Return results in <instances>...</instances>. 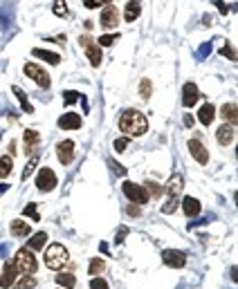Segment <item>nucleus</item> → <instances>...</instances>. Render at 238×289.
Listing matches in <instances>:
<instances>
[{
    "mask_svg": "<svg viewBox=\"0 0 238 289\" xmlns=\"http://www.w3.org/2000/svg\"><path fill=\"white\" fill-rule=\"evenodd\" d=\"M126 148H128V139H126V137H124V139H117V141H115V151H117V153H124Z\"/></svg>",
    "mask_w": 238,
    "mask_h": 289,
    "instance_id": "41",
    "label": "nucleus"
},
{
    "mask_svg": "<svg viewBox=\"0 0 238 289\" xmlns=\"http://www.w3.org/2000/svg\"><path fill=\"white\" fill-rule=\"evenodd\" d=\"M36 164H38V159H36V157H32V159H29V164H27V166H25V170H23V182H25V179H27L32 173H34Z\"/></svg>",
    "mask_w": 238,
    "mask_h": 289,
    "instance_id": "35",
    "label": "nucleus"
},
{
    "mask_svg": "<svg viewBox=\"0 0 238 289\" xmlns=\"http://www.w3.org/2000/svg\"><path fill=\"white\" fill-rule=\"evenodd\" d=\"M47 242V233L45 231H38V233H34V236L29 238V247L27 249H32V251H38V249H43V244Z\"/></svg>",
    "mask_w": 238,
    "mask_h": 289,
    "instance_id": "21",
    "label": "nucleus"
},
{
    "mask_svg": "<svg viewBox=\"0 0 238 289\" xmlns=\"http://www.w3.org/2000/svg\"><path fill=\"white\" fill-rule=\"evenodd\" d=\"M126 213L130 215V218H140V206H137V204H130V206L126 208Z\"/></svg>",
    "mask_w": 238,
    "mask_h": 289,
    "instance_id": "42",
    "label": "nucleus"
},
{
    "mask_svg": "<svg viewBox=\"0 0 238 289\" xmlns=\"http://www.w3.org/2000/svg\"><path fill=\"white\" fill-rule=\"evenodd\" d=\"M25 76H29L32 81H36L41 87H50V83H52L50 81V74L36 63H25Z\"/></svg>",
    "mask_w": 238,
    "mask_h": 289,
    "instance_id": "6",
    "label": "nucleus"
},
{
    "mask_svg": "<svg viewBox=\"0 0 238 289\" xmlns=\"http://www.w3.org/2000/svg\"><path fill=\"white\" fill-rule=\"evenodd\" d=\"M34 287H36V278H32V276L20 278V280L14 285V289H34Z\"/></svg>",
    "mask_w": 238,
    "mask_h": 289,
    "instance_id": "29",
    "label": "nucleus"
},
{
    "mask_svg": "<svg viewBox=\"0 0 238 289\" xmlns=\"http://www.w3.org/2000/svg\"><path fill=\"white\" fill-rule=\"evenodd\" d=\"M16 265L14 262H5V267H2V276H0V287L7 289V287H12L14 283H16Z\"/></svg>",
    "mask_w": 238,
    "mask_h": 289,
    "instance_id": "14",
    "label": "nucleus"
},
{
    "mask_svg": "<svg viewBox=\"0 0 238 289\" xmlns=\"http://www.w3.org/2000/svg\"><path fill=\"white\" fill-rule=\"evenodd\" d=\"M12 236H16V238L29 236V224L27 222H23V220H14L12 222Z\"/></svg>",
    "mask_w": 238,
    "mask_h": 289,
    "instance_id": "23",
    "label": "nucleus"
},
{
    "mask_svg": "<svg viewBox=\"0 0 238 289\" xmlns=\"http://www.w3.org/2000/svg\"><path fill=\"white\" fill-rule=\"evenodd\" d=\"M79 43L86 47V54H88V58H90V65H92V68H99V65H101V56H104V54H101V47L94 45V41L90 38V36H81Z\"/></svg>",
    "mask_w": 238,
    "mask_h": 289,
    "instance_id": "7",
    "label": "nucleus"
},
{
    "mask_svg": "<svg viewBox=\"0 0 238 289\" xmlns=\"http://www.w3.org/2000/svg\"><path fill=\"white\" fill-rule=\"evenodd\" d=\"M220 115L225 117V121H229L234 126V123H236V117H238L236 105H234V103H225V105H222V110H220Z\"/></svg>",
    "mask_w": 238,
    "mask_h": 289,
    "instance_id": "25",
    "label": "nucleus"
},
{
    "mask_svg": "<svg viewBox=\"0 0 238 289\" xmlns=\"http://www.w3.org/2000/svg\"><path fill=\"white\" fill-rule=\"evenodd\" d=\"M58 128L61 130H79L81 128V117L76 112H65L63 117H58Z\"/></svg>",
    "mask_w": 238,
    "mask_h": 289,
    "instance_id": "13",
    "label": "nucleus"
},
{
    "mask_svg": "<svg viewBox=\"0 0 238 289\" xmlns=\"http://www.w3.org/2000/svg\"><path fill=\"white\" fill-rule=\"evenodd\" d=\"M200 99V92H198V85L196 83H184L182 87V105L184 108H193Z\"/></svg>",
    "mask_w": 238,
    "mask_h": 289,
    "instance_id": "12",
    "label": "nucleus"
},
{
    "mask_svg": "<svg viewBox=\"0 0 238 289\" xmlns=\"http://www.w3.org/2000/svg\"><path fill=\"white\" fill-rule=\"evenodd\" d=\"M101 27L104 29H115L119 25V12H117L112 5H106V9L101 12Z\"/></svg>",
    "mask_w": 238,
    "mask_h": 289,
    "instance_id": "10",
    "label": "nucleus"
},
{
    "mask_svg": "<svg viewBox=\"0 0 238 289\" xmlns=\"http://www.w3.org/2000/svg\"><path fill=\"white\" fill-rule=\"evenodd\" d=\"M79 99H81V97H79V92L70 90V92H65V94H63V103H65V105H72L74 101H79Z\"/></svg>",
    "mask_w": 238,
    "mask_h": 289,
    "instance_id": "36",
    "label": "nucleus"
},
{
    "mask_svg": "<svg viewBox=\"0 0 238 289\" xmlns=\"http://www.w3.org/2000/svg\"><path fill=\"white\" fill-rule=\"evenodd\" d=\"M222 56H227L229 61H236V52H234V47H232V45H225V47H222Z\"/></svg>",
    "mask_w": 238,
    "mask_h": 289,
    "instance_id": "40",
    "label": "nucleus"
},
{
    "mask_svg": "<svg viewBox=\"0 0 238 289\" xmlns=\"http://www.w3.org/2000/svg\"><path fill=\"white\" fill-rule=\"evenodd\" d=\"M12 168H14V159H12V155L0 157V179H5L7 175L12 173Z\"/></svg>",
    "mask_w": 238,
    "mask_h": 289,
    "instance_id": "24",
    "label": "nucleus"
},
{
    "mask_svg": "<svg viewBox=\"0 0 238 289\" xmlns=\"http://www.w3.org/2000/svg\"><path fill=\"white\" fill-rule=\"evenodd\" d=\"M214 117H216V108L211 103H204L202 108H200V115H198V119H200V123H202V126H209V123L214 121Z\"/></svg>",
    "mask_w": 238,
    "mask_h": 289,
    "instance_id": "18",
    "label": "nucleus"
},
{
    "mask_svg": "<svg viewBox=\"0 0 238 289\" xmlns=\"http://www.w3.org/2000/svg\"><path fill=\"white\" fill-rule=\"evenodd\" d=\"M193 123H196V119H193L191 115H184V126L186 128H193Z\"/></svg>",
    "mask_w": 238,
    "mask_h": 289,
    "instance_id": "43",
    "label": "nucleus"
},
{
    "mask_svg": "<svg viewBox=\"0 0 238 289\" xmlns=\"http://www.w3.org/2000/svg\"><path fill=\"white\" fill-rule=\"evenodd\" d=\"M68 249L63 247V244H50L45 251V255H43V260H45V265L50 267V269H61V267L68 262Z\"/></svg>",
    "mask_w": 238,
    "mask_h": 289,
    "instance_id": "2",
    "label": "nucleus"
},
{
    "mask_svg": "<svg viewBox=\"0 0 238 289\" xmlns=\"http://www.w3.org/2000/svg\"><path fill=\"white\" fill-rule=\"evenodd\" d=\"M56 157H58V162L63 164V166L72 164V159H74V141L65 139V141L56 144Z\"/></svg>",
    "mask_w": 238,
    "mask_h": 289,
    "instance_id": "9",
    "label": "nucleus"
},
{
    "mask_svg": "<svg viewBox=\"0 0 238 289\" xmlns=\"http://www.w3.org/2000/svg\"><path fill=\"white\" fill-rule=\"evenodd\" d=\"M182 186H184L182 175H173L171 182H168V195L173 197V200H178V195H180V191H182Z\"/></svg>",
    "mask_w": 238,
    "mask_h": 289,
    "instance_id": "20",
    "label": "nucleus"
},
{
    "mask_svg": "<svg viewBox=\"0 0 238 289\" xmlns=\"http://www.w3.org/2000/svg\"><path fill=\"white\" fill-rule=\"evenodd\" d=\"M14 94L18 97V101H20V105H23V112H27V115H32L34 112V108H32V103H29V99L25 97V92L20 90V87H14Z\"/></svg>",
    "mask_w": 238,
    "mask_h": 289,
    "instance_id": "28",
    "label": "nucleus"
},
{
    "mask_svg": "<svg viewBox=\"0 0 238 289\" xmlns=\"http://www.w3.org/2000/svg\"><path fill=\"white\" fill-rule=\"evenodd\" d=\"M117 38H119L117 34H104L101 38H99V47H108V45H112V43H115Z\"/></svg>",
    "mask_w": 238,
    "mask_h": 289,
    "instance_id": "32",
    "label": "nucleus"
},
{
    "mask_svg": "<svg viewBox=\"0 0 238 289\" xmlns=\"http://www.w3.org/2000/svg\"><path fill=\"white\" fill-rule=\"evenodd\" d=\"M189 153L193 155V159H196L198 164H207V162H209V151L202 146L200 139H191V141H189Z\"/></svg>",
    "mask_w": 238,
    "mask_h": 289,
    "instance_id": "11",
    "label": "nucleus"
},
{
    "mask_svg": "<svg viewBox=\"0 0 238 289\" xmlns=\"http://www.w3.org/2000/svg\"><path fill=\"white\" fill-rule=\"evenodd\" d=\"M56 283L61 285V287H65V289H74L76 278H74V273H58V276H56Z\"/></svg>",
    "mask_w": 238,
    "mask_h": 289,
    "instance_id": "26",
    "label": "nucleus"
},
{
    "mask_svg": "<svg viewBox=\"0 0 238 289\" xmlns=\"http://www.w3.org/2000/svg\"><path fill=\"white\" fill-rule=\"evenodd\" d=\"M162 260L166 267H173V269H182V267L186 265V255L182 254V251H178V249H166L162 254Z\"/></svg>",
    "mask_w": 238,
    "mask_h": 289,
    "instance_id": "8",
    "label": "nucleus"
},
{
    "mask_svg": "<svg viewBox=\"0 0 238 289\" xmlns=\"http://www.w3.org/2000/svg\"><path fill=\"white\" fill-rule=\"evenodd\" d=\"M234 137H236V128H234L232 123H222V126L218 128V133H216V139H218L220 146H229L234 141Z\"/></svg>",
    "mask_w": 238,
    "mask_h": 289,
    "instance_id": "15",
    "label": "nucleus"
},
{
    "mask_svg": "<svg viewBox=\"0 0 238 289\" xmlns=\"http://www.w3.org/2000/svg\"><path fill=\"white\" fill-rule=\"evenodd\" d=\"M23 213H25V215H29V218H32L34 222H38V220H41V215H38V211H36V204H34V202H32V204H27V206L23 208Z\"/></svg>",
    "mask_w": 238,
    "mask_h": 289,
    "instance_id": "30",
    "label": "nucleus"
},
{
    "mask_svg": "<svg viewBox=\"0 0 238 289\" xmlns=\"http://www.w3.org/2000/svg\"><path fill=\"white\" fill-rule=\"evenodd\" d=\"M146 128H148V121H146V117L137 110H126L119 117V130H122L124 135L140 137V135L146 133Z\"/></svg>",
    "mask_w": 238,
    "mask_h": 289,
    "instance_id": "1",
    "label": "nucleus"
},
{
    "mask_svg": "<svg viewBox=\"0 0 238 289\" xmlns=\"http://www.w3.org/2000/svg\"><path fill=\"white\" fill-rule=\"evenodd\" d=\"M83 2H86L88 9H97V7H101V5H108L110 0H83Z\"/></svg>",
    "mask_w": 238,
    "mask_h": 289,
    "instance_id": "39",
    "label": "nucleus"
},
{
    "mask_svg": "<svg viewBox=\"0 0 238 289\" xmlns=\"http://www.w3.org/2000/svg\"><path fill=\"white\" fill-rule=\"evenodd\" d=\"M36 188L43 193H50L56 188V173L52 168H41L38 175H36Z\"/></svg>",
    "mask_w": 238,
    "mask_h": 289,
    "instance_id": "5",
    "label": "nucleus"
},
{
    "mask_svg": "<svg viewBox=\"0 0 238 289\" xmlns=\"http://www.w3.org/2000/svg\"><path fill=\"white\" fill-rule=\"evenodd\" d=\"M124 238H126V229H119V233H117V242H124Z\"/></svg>",
    "mask_w": 238,
    "mask_h": 289,
    "instance_id": "45",
    "label": "nucleus"
},
{
    "mask_svg": "<svg viewBox=\"0 0 238 289\" xmlns=\"http://www.w3.org/2000/svg\"><path fill=\"white\" fill-rule=\"evenodd\" d=\"M151 90H153L151 81H148V79H144V81L140 83V94H142V99H151Z\"/></svg>",
    "mask_w": 238,
    "mask_h": 289,
    "instance_id": "31",
    "label": "nucleus"
},
{
    "mask_svg": "<svg viewBox=\"0 0 238 289\" xmlns=\"http://www.w3.org/2000/svg\"><path fill=\"white\" fill-rule=\"evenodd\" d=\"M34 56L43 58V61H47V63H52V65H58L61 63V56H58L56 52H47V50H34Z\"/></svg>",
    "mask_w": 238,
    "mask_h": 289,
    "instance_id": "22",
    "label": "nucleus"
},
{
    "mask_svg": "<svg viewBox=\"0 0 238 289\" xmlns=\"http://www.w3.org/2000/svg\"><path fill=\"white\" fill-rule=\"evenodd\" d=\"M23 139H25V153H27V155L29 153H34L36 146H38V141H41V137H38L36 130H25Z\"/></svg>",
    "mask_w": 238,
    "mask_h": 289,
    "instance_id": "17",
    "label": "nucleus"
},
{
    "mask_svg": "<svg viewBox=\"0 0 238 289\" xmlns=\"http://www.w3.org/2000/svg\"><path fill=\"white\" fill-rule=\"evenodd\" d=\"M14 265H16V269L20 273H25V276H32V273L36 272V258H34V254H29V249L25 247V249H20L16 254V258H14Z\"/></svg>",
    "mask_w": 238,
    "mask_h": 289,
    "instance_id": "3",
    "label": "nucleus"
},
{
    "mask_svg": "<svg viewBox=\"0 0 238 289\" xmlns=\"http://www.w3.org/2000/svg\"><path fill=\"white\" fill-rule=\"evenodd\" d=\"M175 208H178V200L171 197V200H168V202L162 206V213H175Z\"/></svg>",
    "mask_w": 238,
    "mask_h": 289,
    "instance_id": "38",
    "label": "nucleus"
},
{
    "mask_svg": "<svg viewBox=\"0 0 238 289\" xmlns=\"http://www.w3.org/2000/svg\"><path fill=\"white\" fill-rule=\"evenodd\" d=\"M146 191H148V195H155V197H160L162 195V186L160 184H155V182H148V184H146Z\"/></svg>",
    "mask_w": 238,
    "mask_h": 289,
    "instance_id": "37",
    "label": "nucleus"
},
{
    "mask_svg": "<svg viewBox=\"0 0 238 289\" xmlns=\"http://www.w3.org/2000/svg\"><path fill=\"white\" fill-rule=\"evenodd\" d=\"M182 208H184L186 218H196V215H200V202H198L196 197H184V200H182Z\"/></svg>",
    "mask_w": 238,
    "mask_h": 289,
    "instance_id": "16",
    "label": "nucleus"
},
{
    "mask_svg": "<svg viewBox=\"0 0 238 289\" xmlns=\"http://www.w3.org/2000/svg\"><path fill=\"white\" fill-rule=\"evenodd\" d=\"M106 272V262L101 258H92L90 260V267H88V273H92V276H101Z\"/></svg>",
    "mask_w": 238,
    "mask_h": 289,
    "instance_id": "27",
    "label": "nucleus"
},
{
    "mask_svg": "<svg viewBox=\"0 0 238 289\" xmlns=\"http://www.w3.org/2000/svg\"><path fill=\"white\" fill-rule=\"evenodd\" d=\"M90 289H110V287H108V283H106L104 278L94 276L92 280H90Z\"/></svg>",
    "mask_w": 238,
    "mask_h": 289,
    "instance_id": "34",
    "label": "nucleus"
},
{
    "mask_svg": "<svg viewBox=\"0 0 238 289\" xmlns=\"http://www.w3.org/2000/svg\"><path fill=\"white\" fill-rule=\"evenodd\" d=\"M108 164H112V168H115V170H117V173H119V175H124V173H126V168H122V166H117V164L112 162V159H110V162H108Z\"/></svg>",
    "mask_w": 238,
    "mask_h": 289,
    "instance_id": "44",
    "label": "nucleus"
},
{
    "mask_svg": "<svg viewBox=\"0 0 238 289\" xmlns=\"http://www.w3.org/2000/svg\"><path fill=\"white\" fill-rule=\"evenodd\" d=\"M54 14H56V16H65V14H68L65 0H54Z\"/></svg>",
    "mask_w": 238,
    "mask_h": 289,
    "instance_id": "33",
    "label": "nucleus"
},
{
    "mask_svg": "<svg viewBox=\"0 0 238 289\" xmlns=\"http://www.w3.org/2000/svg\"><path fill=\"white\" fill-rule=\"evenodd\" d=\"M214 2H216V7H218V9H220L222 14H227V7L222 5V0H214Z\"/></svg>",
    "mask_w": 238,
    "mask_h": 289,
    "instance_id": "46",
    "label": "nucleus"
},
{
    "mask_svg": "<svg viewBox=\"0 0 238 289\" xmlns=\"http://www.w3.org/2000/svg\"><path fill=\"white\" fill-rule=\"evenodd\" d=\"M122 191L133 204H146L151 200V195H148V191H146L144 186H137V184H133V182H124Z\"/></svg>",
    "mask_w": 238,
    "mask_h": 289,
    "instance_id": "4",
    "label": "nucleus"
},
{
    "mask_svg": "<svg viewBox=\"0 0 238 289\" xmlns=\"http://www.w3.org/2000/svg\"><path fill=\"white\" fill-rule=\"evenodd\" d=\"M142 7L137 0H130V2H126V12H124V20H128V23H133L135 18L140 16Z\"/></svg>",
    "mask_w": 238,
    "mask_h": 289,
    "instance_id": "19",
    "label": "nucleus"
}]
</instances>
